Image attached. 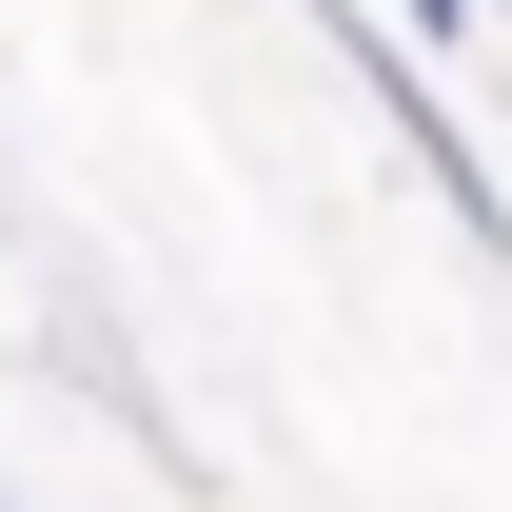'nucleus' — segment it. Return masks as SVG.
Wrapping results in <instances>:
<instances>
[{
  "label": "nucleus",
  "instance_id": "nucleus-1",
  "mask_svg": "<svg viewBox=\"0 0 512 512\" xmlns=\"http://www.w3.org/2000/svg\"><path fill=\"white\" fill-rule=\"evenodd\" d=\"M316 20H335V60H355V99H375V119L414 138V178H434L453 217H473V256H493V276H512V178H493V158H473V119H453V99H434V60L394 40L375 0H316Z\"/></svg>",
  "mask_w": 512,
  "mask_h": 512
},
{
  "label": "nucleus",
  "instance_id": "nucleus-2",
  "mask_svg": "<svg viewBox=\"0 0 512 512\" xmlns=\"http://www.w3.org/2000/svg\"><path fill=\"white\" fill-rule=\"evenodd\" d=\"M0 512H20V493H0Z\"/></svg>",
  "mask_w": 512,
  "mask_h": 512
}]
</instances>
